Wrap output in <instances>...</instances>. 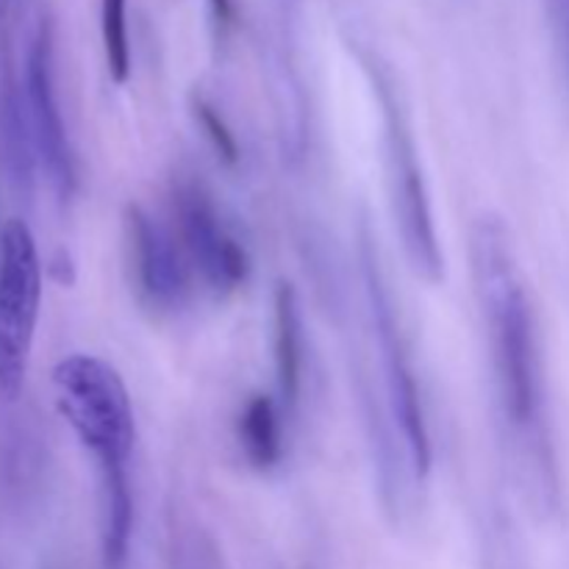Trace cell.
<instances>
[{
    "mask_svg": "<svg viewBox=\"0 0 569 569\" xmlns=\"http://www.w3.org/2000/svg\"><path fill=\"white\" fill-rule=\"evenodd\" d=\"M9 3H11V0H0V20H3V14H6V9H9Z\"/></svg>",
    "mask_w": 569,
    "mask_h": 569,
    "instance_id": "15",
    "label": "cell"
},
{
    "mask_svg": "<svg viewBox=\"0 0 569 569\" xmlns=\"http://www.w3.org/2000/svg\"><path fill=\"white\" fill-rule=\"evenodd\" d=\"M209 6H211V17H214L217 31L226 33L228 28L233 26V17H237V11H233V0H209Z\"/></svg>",
    "mask_w": 569,
    "mask_h": 569,
    "instance_id": "13",
    "label": "cell"
},
{
    "mask_svg": "<svg viewBox=\"0 0 569 569\" xmlns=\"http://www.w3.org/2000/svg\"><path fill=\"white\" fill-rule=\"evenodd\" d=\"M365 67L370 72L378 106H381L383 167H387L389 203H392L400 242H403L411 270L428 283H437L445 276V259L411 120L392 78L381 67H376V61H365Z\"/></svg>",
    "mask_w": 569,
    "mask_h": 569,
    "instance_id": "3",
    "label": "cell"
},
{
    "mask_svg": "<svg viewBox=\"0 0 569 569\" xmlns=\"http://www.w3.org/2000/svg\"><path fill=\"white\" fill-rule=\"evenodd\" d=\"M42 303V264L31 228L9 220L0 233V395L22 392Z\"/></svg>",
    "mask_w": 569,
    "mask_h": 569,
    "instance_id": "4",
    "label": "cell"
},
{
    "mask_svg": "<svg viewBox=\"0 0 569 569\" xmlns=\"http://www.w3.org/2000/svg\"><path fill=\"white\" fill-rule=\"evenodd\" d=\"M470 261L500 411L528 453L542 456V365L537 328L509 228L500 217H478L470 231Z\"/></svg>",
    "mask_w": 569,
    "mask_h": 569,
    "instance_id": "1",
    "label": "cell"
},
{
    "mask_svg": "<svg viewBox=\"0 0 569 569\" xmlns=\"http://www.w3.org/2000/svg\"><path fill=\"white\" fill-rule=\"evenodd\" d=\"M237 439L253 470H272L281 461V409L270 395H250L237 420Z\"/></svg>",
    "mask_w": 569,
    "mask_h": 569,
    "instance_id": "10",
    "label": "cell"
},
{
    "mask_svg": "<svg viewBox=\"0 0 569 569\" xmlns=\"http://www.w3.org/2000/svg\"><path fill=\"white\" fill-rule=\"evenodd\" d=\"M192 117H194V122H198L200 131H203V137L209 139V144H211V150L217 153V159L228 167L237 164L239 161L237 137H233L231 126L222 120L220 111H217L214 106L203 98V94H192Z\"/></svg>",
    "mask_w": 569,
    "mask_h": 569,
    "instance_id": "12",
    "label": "cell"
},
{
    "mask_svg": "<svg viewBox=\"0 0 569 569\" xmlns=\"http://www.w3.org/2000/svg\"><path fill=\"white\" fill-rule=\"evenodd\" d=\"M365 250V278H367V298H370L372 322H376L378 345H381L383 372H387V392L389 406H392V417L403 433L406 456L415 470L417 478H426L431 470V437H428L426 411H422L420 387H417L415 367H411L409 348L400 333L398 315L392 309L387 287L378 272V261L372 256L370 244H361Z\"/></svg>",
    "mask_w": 569,
    "mask_h": 569,
    "instance_id": "6",
    "label": "cell"
},
{
    "mask_svg": "<svg viewBox=\"0 0 569 569\" xmlns=\"http://www.w3.org/2000/svg\"><path fill=\"white\" fill-rule=\"evenodd\" d=\"M126 248L131 281L148 309L172 315L183 309L192 295L194 276L172 237L170 226L148 214L142 206L126 209Z\"/></svg>",
    "mask_w": 569,
    "mask_h": 569,
    "instance_id": "8",
    "label": "cell"
},
{
    "mask_svg": "<svg viewBox=\"0 0 569 569\" xmlns=\"http://www.w3.org/2000/svg\"><path fill=\"white\" fill-rule=\"evenodd\" d=\"M550 6H553L556 26H559V37H561V44H565V53L569 61V0H550Z\"/></svg>",
    "mask_w": 569,
    "mask_h": 569,
    "instance_id": "14",
    "label": "cell"
},
{
    "mask_svg": "<svg viewBox=\"0 0 569 569\" xmlns=\"http://www.w3.org/2000/svg\"><path fill=\"white\" fill-rule=\"evenodd\" d=\"M170 231L194 281L203 283L209 292L231 295L248 281V253L226 228L209 192L192 178L172 181Z\"/></svg>",
    "mask_w": 569,
    "mask_h": 569,
    "instance_id": "5",
    "label": "cell"
},
{
    "mask_svg": "<svg viewBox=\"0 0 569 569\" xmlns=\"http://www.w3.org/2000/svg\"><path fill=\"white\" fill-rule=\"evenodd\" d=\"M22 98H26V120L28 131H31L33 156L42 164L59 200H70L76 192V156H72L67 126L61 120L59 100H56L48 26H39L31 48H28Z\"/></svg>",
    "mask_w": 569,
    "mask_h": 569,
    "instance_id": "7",
    "label": "cell"
},
{
    "mask_svg": "<svg viewBox=\"0 0 569 569\" xmlns=\"http://www.w3.org/2000/svg\"><path fill=\"white\" fill-rule=\"evenodd\" d=\"M53 392L59 415L94 459L100 487L131 483L137 422L120 372L98 356H67L53 367Z\"/></svg>",
    "mask_w": 569,
    "mask_h": 569,
    "instance_id": "2",
    "label": "cell"
},
{
    "mask_svg": "<svg viewBox=\"0 0 569 569\" xmlns=\"http://www.w3.org/2000/svg\"><path fill=\"white\" fill-rule=\"evenodd\" d=\"M272 350H276V381L281 403L295 406L300 395V370H303V337H300L298 295L292 283L281 281L272 300Z\"/></svg>",
    "mask_w": 569,
    "mask_h": 569,
    "instance_id": "9",
    "label": "cell"
},
{
    "mask_svg": "<svg viewBox=\"0 0 569 569\" xmlns=\"http://www.w3.org/2000/svg\"><path fill=\"white\" fill-rule=\"evenodd\" d=\"M128 0H100V37H103L106 67L114 83L131 76V42H128Z\"/></svg>",
    "mask_w": 569,
    "mask_h": 569,
    "instance_id": "11",
    "label": "cell"
}]
</instances>
